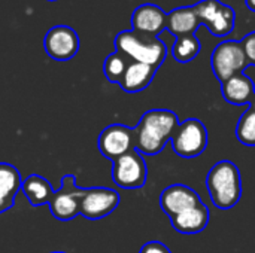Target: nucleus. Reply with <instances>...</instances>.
<instances>
[{
  "label": "nucleus",
  "instance_id": "obj_26",
  "mask_svg": "<svg viewBox=\"0 0 255 253\" xmlns=\"http://www.w3.org/2000/svg\"><path fill=\"white\" fill-rule=\"evenodd\" d=\"M250 109H251L253 112H255V95H254V97H253L251 103H250Z\"/></svg>",
  "mask_w": 255,
  "mask_h": 253
},
{
  "label": "nucleus",
  "instance_id": "obj_14",
  "mask_svg": "<svg viewBox=\"0 0 255 253\" xmlns=\"http://www.w3.org/2000/svg\"><path fill=\"white\" fill-rule=\"evenodd\" d=\"M211 213L206 204H199L193 209H188L173 218H170V224L175 231L181 234H199L206 230L209 225Z\"/></svg>",
  "mask_w": 255,
  "mask_h": 253
},
{
  "label": "nucleus",
  "instance_id": "obj_19",
  "mask_svg": "<svg viewBox=\"0 0 255 253\" xmlns=\"http://www.w3.org/2000/svg\"><path fill=\"white\" fill-rule=\"evenodd\" d=\"M21 191L24 192V195L27 197L28 203L33 207L49 204L54 195L51 183L39 174H30L25 180H22Z\"/></svg>",
  "mask_w": 255,
  "mask_h": 253
},
{
  "label": "nucleus",
  "instance_id": "obj_25",
  "mask_svg": "<svg viewBox=\"0 0 255 253\" xmlns=\"http://www.w3.org/2000/svg\"><path fill=\"white\" fill-rule=\"evenodd\" d=\"M245 3H247V7H248L250 10L255 12V0H245Z\"/></svg>",
  "mask_w": 255,
  "mask_h": 253
},
{
  "label": "nucleus",
  "instance_id": "obj_28",
  "mask_svg": "<svg viewBox=\"0 0 255 253\" xmlns=\"http://www.w3.org/2000/svg\"><path fill=\"white\" fill-rule=\"evenodd\" d=\"M51 1H54V0H51Z\"/></svg>",
  "mask_w": 255,
  "mask_h": 253
},
{
  "label": "nucleus",
  "instance_id": "obj_12",
  "mask_svg": "<svg viewBox=\"0 0 255 253\" xmlns=\"http://www.w3.org/2000/svg\"><path fill=\"white\" fill-rule=\"evenodd\" d=\"M200 195L190 186L176 183L167 186L160 195V207L170 218L202 204Z\"/></svg>",
  "mask_w": 255,
  "mask_h": 253
},
{
  "label": "nucleus",
  "instance_id": "obj_1",
  "mask_svg": "<svg viewBox=\"0 0 255 253\" xmlns=\"http://www.w3.org/2000/svg\"><path fill=\"white\" fill-rule=\"evenodd\" d=\"M179 125L178 115L167 109H152L134 127V148L142 155L160 154Z\"/></svg>",
  "mask_w": 255,
  "mask_h": 253
},
{
  "label": "nucleus",
  "instance_id": "obj_11",
  "mask_svg": "<svg viewBox=\"0 0 255 253\" xmlns=\"http://www.w3.org/2000/svg\"><path fill=\"white\" fill-rule=\"evenodd\" d=\"M46 54L57 61H67L73 58L79 49V37L69 25L52 27L43 39Z\"/></svg>",
  "mask_w": 255,
  "mask_h": 253
},
{
  "label": "nucleus",
  "instance_id": "obj_24",
  "mask_svg": "<svg viewBox=\"0 0 255 253\" xmlns=\"http://www.w3.org/2000/svg\"><path fill=\"white\" fill-rule=\"evenodd\" d=\"M139 253H172L170 249L161 242H148L142 246Z\"/></svg>",
  "mask_w": 255,
  "mask_h": 253
},
{
  "label": "nucleus",
  "instance_id": "obj_8",
  "mask_svg": "<svg viewBox=\"0 0 255 253\" xmlns=\"http://www.w3.org/2000/svg\"><path fill=\"white\" fill-rule=\"evenodd\" d=\"M75 180L76 177L73 174H66L61 180V188L54 191L52 200L48 204L52 216L58 221H72L81 212V201L87 189L78 188Z\"/></svg>",
  "mask_w": 255,
  "mask_h": 253
},
{
  "label": "nucleus",
  "instance_id": "obj_22",
  "mask_svg": "<svg viewBox=\"0 0 255 253\" xmlns=\"http://www.w3.org/2000/svg\"><path fill=\"white\" fill-rule=\"evenodd\" d=\"M236 137L245 146H255V112L251 109L245 110L241 115L236 127Z\"/></svg>",
  "mask_w": 255,
  "mask_h": 253
},
{
  "label": "nucleus",
  "instance_id": "obj_27",
  "mask_svg": "<svg viewBox=\"0 0 255 253\" xmlns=\"http://www.w3.org/2000/svg\"><path fill=\"white\" fill-rule=\"evenodd\" d=\"M52 253H64V252H52Z\"/></svg>",
  "mask_w": 255,
  "mask_h": 253
},
{
  "label": "nucleus",
  "instance_id": "obj_16",
  "mask_svg": "<svg viewBox=\"0 0 255 253\" xmlns=\"http://www.w3.org/2000/svg\"><path fill=\"white\" fill-rule=\"evenodd\" d=\"M21 186L22 179L16 167L7 163H0V213L13 207Z\"/></svg>",
  "mask_w": 255,
  "mask_h": 253
},
{
  "label": "nucleus",
  "instance_id": "obj_5",
  "mask_svg": "<svg viewBox=\"0 0 255 253\" xmlns=\"http://www.w3.org/2000/svg\"><path fill=\"white\" fill-rule=\"evenodd\" d=\"M208 130L197 118H190L181 122L172 137V148L175 154L185 160L200 157L208 146Z\"/></svg>",
  "mask_w": 255,
  "mask_h": 253
},
{
  "label": "nucleus",
  "instance_id": "obj_18",
  "mask_svg": "<svg viewBox=\"0 0 255 253\" xmlns=\"http://www.w3.org/2000/svg\"><path fill=\"white\" fill-rule=\"evenodd\" d=\"M158 69L143 64V63H136L131 61L120 82L121 88L126 92H140L145 88L149 86V84L152 82L155 73Z\"/></svg>",
  "mask_w": 255,
  "mask_h": 253
},
{
  "label": "nucleus",
  "instance_id": "obj_21",
  "mask_svg": "<svg viewBox=\"0 0 255 253\" xmlns=\"http://www.w3.org/2000/svg\"><path fill=\"white\" fill-rule=\"evenodd\" d=\"M130 63H131V60L126 54H123L120 51H115L114 54L108 55V58L105 60L103 73H105V76L108 78L109 82L120 84Z\"/></svg>",
  "mask_w": 255,
  "mask_h": 253
},
{
  "label": "nucleus",
  "instance_id": "obj_7",
  "mask_svg": "<svg viewBox=\"0 0 255 253\" xmlns=\"http://www.w3.org/2000/svg\"><path fill=\"white\" fill-rule=\"evenodd\" d=\"M148 167L143 155L136 149L114 161L112 179L123 189H139L146 183Z\"/></svg>",
  "mask_w": 255,
  "mask_h": 253
},
{
  "label": "nucleus",
  "instance_id": "obj_23",
  "mask_svg": "<svg viewBox=\"0 0 255 253\" xmlns=\"http://www.w3.org/2000/svg\"><path fill=\"white\" fill-rule=\"evenodd\" d=\"M241 42V46L245 52V57L250 63V66H255V31L248 33Z\"/></svg>",
  "mask_w": 255,
  "mask_h": 253
},
{
  "label": "nucleus",
  "instance_id": "obj_15",
  "mask_svg": "<svg viewBox=\"0 0 255 253\" xmlns=\"http://www.w3.org/2000/svg\"><path fill=\"white\" fill-rule=\"evenodd\" d=\"M221 92L227 103L235 106L250 104L255 95L254 81L245 75L239 73L221 84Z\"/></svg>",
  "mask_w": 255,
  "mask_h": 253
},
{
  "label": "nucleus",
  "instance_id": "obj_4",
  "mask_svg": "<svg viewBox=\"0 0 255 253\" xmlns=\"http://www.w3.org/2000/svg\"><path fill=\"white\" fill-rule=\"evenodd\" d=\"M211 67L220 84L239 73H244L247 67H250V63L245 57L241 42L229 39L218 43L211 55Z\"/></svg>",
  "mask_w": 255,
  "mask_h": 253
},
{
  "label": "nucleus",
  "instance_id": "obj_17",
  "mask_svg": "<svg viewBox=\"0 0 255 253\" xmlns=\"http://www.w3.org/2000/svg\"><path fill=\"white\" fill-rule=\"evenodd\" d=\"M200 21L191 6H181L167 13V22L166 28L169 30L170 34L175 37H182V36H191L196 34L197 28L200 27Z\"/></svg>",
  "mask_w": 255,
  "mask_h": 253
},
{
  "label": "nucleus",
  "instance_id": "obj_2",
  "mask_svg": "<svg viewBox=\"0 0 255 253\" xmlns=\"http://www.w3.org/2000/svg\"><path fill=\"white\" fill-rule=\"evenodd\" d=\"M206 189L215 207L230 210L242 198V177L239 167L229 160L218 161L206 176Z\"/></svg>",
  "mask_w": 255,
  "mask_h": 253
},
{
  "label": "nucleus",
  "instance_id": "obj_3",
  "mask_svg": "<svg viewBox=\"0 0 255 253\" xmlns=\"http://www.w3.org/2000/svg\"><path fill=\"white\" fill-rule=\"evenodd\" d=\"M115 48L126 54L131 61L143 63L155 69H158L167 57V46L161 39L134 30L118 33L115 37Z\"/></svg>",
  "mask_w": 255,
  "mask_h": 253
},
{
  "label": "nucleus",
  "instance_id": "obj_13",
  "mask_svg": "<svg viewBox=\"0 0 255 253\" xmlns=\"http://www.w3.org/2000/svg\"><path fill=\"white\" fill-rule=\"evenodd\" d=\"M166 22L167 13L160 6L152 3L137 6L131 15V30L155 37H158V34L166 30Z\"/></svg>",
  "mask_w": 255,
  "mask_h": 253
},
{
  "label": "nucleus",
  "instance_id": "obj_9",
  "mask_svg": "<svg viewBox=\"0 0 255 253\" xmlns=\"http://www.w3.org/2000/svg\"><path fill=\"white\" fill-rule=\"evenodd\" d=\"M100 154L111 160L112 163L134 148V128H130L123 124H112L106 127L97 140Z\"/></svg>",
  "mask_w": 255,
  "mask_h": 253
},
{
  "label": "nucleus",
  "instance_id": "obj_20",
  "mask_svg": "<svg viewBox=\"0 0 255 253\" xmlns=\"http://www.w3.org/2000/svg\"><path fill=\"white\" fill-rule=\"evenodd\" d=\"M202 51L200 39L196 34L191 36H182L176 37L173 46H172V55L178 63H190L193 61Z\"/></svg>",
  "mask_w": 255,
  "mask_h": 253
},
{
  "label": "nucleus",
  "instance_id": "obj_6",
  "mask_svg": "<svg viewBox=\"0 0 255 253\" xmlns=\"http://www.w3.org/2000/svg\"><path fill=\"white\" fill-rule=\"evenodd\" d=\"M193 9L202 25L217 37L229 36L236 27V12L232 6L221 0H200L193 4Z\"/></svg>",
  "mask_w": 255,
  "mask_h": 253
},
{
  "label": "nucleus",
  "instance_id": "obj_10",
  "mask_svg": "<svg viewBox=\"0 0 255 253\" xmlns=\"http://www.w3.org/2000/svg\"><path fill=\"white\" fill-rule=\"evenodd\" d=\"M121 197L112 188H88L81 201V212L90 221H99L109 216L120 204Z\"/></svg>",
  "mask_w": 255,
  "mask_h": 253
}]
</instances>
